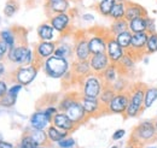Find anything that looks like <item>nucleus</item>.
Here are the masks:
<instances>
[{
  "instance_id": "nucleus-17",
  "label": "nucleus",
  "mask_w": 157,
  "mask_h": 148,
  "mask_svg": "<svg viewBox=\"0 0 157 148\" xmlns=\"http://www.w3.org/2000/svg\"><path fill=\"white\" fill-rule=\"evenodd\" d=\"M45 7L48 15H57V13H67L70 10V1L69 0H46Z\"/></svg>"
},
{
  "instance_id": "nucleus-45",
  "label": "nucleus",
  "mask_w": 157,
  "mask_h": 148,
  "mask_svg": "<svg viewBox=\"0 0 157 148\" xmlns=\"http://www.w3.org/2000/svg\"><path fill=\"white\" fill-rule=\"evenodd\" d=\"M146 33L147 34L156 33V22H155V19L151 18V17H147V29H146Z\"/></svg>"
},
{
  "instance_id": "nucleus-31",
  "label": "nucleus",
  "mask_w": 157,
  "mask_h": 148,
  "mask_svg": "<svg viewBox=\"0 0 157 148\" xmlns=\"http://www.w3.org/2000/svg\"><path fill=\"white\" fill-rule=\"evenodd\" d=\"M116 4V0H101L98 1L96 5V10L98 11V13H100L104 17H109L110 12L114 7V5Z\"/></svg>"
},
{
  "instance_id": "nucleus-32",
  "label": "nucleus",
  "mask_w": 157,
  "mask_h": 148,
  "mask_svg": "<svg viewBox=\"0 0 157 148\" xmlns=\"http://www.w3.org/2000/svg\"><path fill=\"white\" fill-rule=\"evenodd\" d=\"M126 4L127 2H120L116 1V4L114 5L111 12H110V18L113 20H118V19H124L126 17Z\"/></svg>"
},
{
  "instance_id": "nucleus-39",
  "label": "nucleus",
  "mask_w": 157,
  "mask_h": 148,
  "mask_svg": "<svg viewBox=\"0 0 157 148\" xmlns=\"http://www.w3.org/2000/svg\"><path fill=\"white\" fill-rule=\"evenodd\" d=\"M78 99H80V96H76V95H67V96H64V98L59 101V105H58L59 111L65 112L76 100H78Z\"/></svg>"
},
{
  "instance_id": "nucleus-48",
  "label": "nucleus",
  "mask_w": 157,
  "mask_h": 148,
  "mask_svg": "<svg viewBox=\"0 0 157 148\" xmlns=\"http://www.w3.org/2000/svg\"><path fill=\"white\" fill-rule=\"evenodd\" d=\"M9 92V87H7V83L2 80H0V99L4 98Z\"/></svg>"
},
{
  "instance_id": "nucleus-40",
  "label": "nucleus",
  "mask_w": 157,
  "mask_h": 148,
  "mask_svg": "<svg viewBox=\"0 0 157 148\" xmlns=\"http://www.w3.org/2000/svg\"><path fill=\"white\" fill-rule=\"evenodd\" d=\"M17 101V98L16 96H12L10 94H6L4 98L0 99V105L4 106V107H12Z\"/></svg>"
},
{
  "instance_id": "nucleus-53",
  "label": "nucleus",
  "mask_w": 157,
  "mask_h": 148,
  "mask_svg": "<svg viewBox=\"0 0 157 148\" xmlns=\"http://www.w3.org/2000/svg\"><path fill=\"white\" fill-rule=\"evenodd\" d=\"M154 123H155V128H156V132H157V118L154 120Z\"/></svg>"
},
{
  "instance_id": "nucleus-18",
  "label": "nucleus",
  "mask_w": 157,
  "mask_h": 148,
  "mask_svg": "<svg viewBox=\"0 0 157 148\" xmlns=\"http://www.w3.org/2000/svg\"><path fill=\"white\" fill-rule=\"evenodd\" d=\"M52 125H55L56 128L67 131V132H71L73 130L76 128V124L67 116L65 112L59 111L53 118H52Z\"/></svg>"
},
{
  "instance_id": "nucleus-59",
  "label": "nucleus",
  "mask_w": 157,
  "mask_h": 148,
  "mask_svg": "<svg viewBox=\"0 0 157 148\" xmlns=\"http://www.w3.org/2000/svg\"><path fill=\"white\" fill-rule=\"evenodd\" d=\"M0 22H1V17H0Z\"/></svg>"
},
{
  "instance_id": "nucleus-16",
  "label": "nucleus",
  "mask_w": 157,
  "mask_h": 148,
  "mask_svg": "<svg viewBox=\"0 0 157 148\" xmlns=\"http://www.w3.org/2000/svg\"><path fill=\"white\" fill-rule=\"evenodd\" d=\"M29 123L33 129L46 130L52 124V118H50L44 110H38L30 116Z\"/></svg>"
},
{
  "instance_id": "nucleus-38",
  "label": "nucleus",
  "mask_w": 157,
  "mask_h": 148,
  "mask_svg": "<svg viewBox=\"0 0 157 148\" xmlns=\"http://www.w3.org/2000/svg\"><path fill=\"white\" fill-rule=\"evenodd\" d=\"M18 0H7L6 1V5L4 7V15L10 18V17H13V15L17 12L18 10Z\"/></svg>"
},
{
  "instance_id": "nucleus-21",
  "label": "nucleus",
  "mask_w": 157,
  "mask_h": 148,
  "mask_svg": "<svg viewBox=\"0 0 157 148\" xmlns=\"http://www.w3.org/2000/svg\"><path fill=\"white\" fill-rule=\"evenodd\" d=\"M73 74L76 78H85L86 76L92 74V69L88 60H76L73 63Z\"/></svg>"
},
{
  "instance_id": "nucleus-61",
  "label": "nucleus",
  "mask_w": 157,
  "mask_h": 148,
  "mask_svg": "<svg viewBox=\"0 0 157 148\" xmlns=\"http://www.w3.org/2000/svg\"><path fill=\"white\" fill-rule=\"evenodd\" d=\"M156 114H157V112H156Z\"/></svg>"
},
{
  "instance_id": "nucleus-56",
  "label": "nucleus",
  "mask_w": 157,
  "mask_h": 148,
  "mask_svg": "<svg viewBox=\"0 0 157 148\" xmlns=\"http://www.w3.org/2000/svg\"><path fill=\"white\" fill-rule=\"evenodd\" d=\"M34 148H46L45 146H38V147H34Z\"/></svg>"
},
{
  "instance_id": "nucleus-13",
  "label": "nucleus",
  "mask_w": 157,
  "mask_h": 148,
  "mask_svg": "<svg viewBox=\"0 0 157 148\" xmlns=\"http://www.w3.org/2000/svg\"><path fill=\"white\" fill-rule=\"evenodd\" d=\"M56 46H57V42H55V41H40L39 43L35 46L34 52H35V56H36V61L40 65L47 58L55 56Z\"/></svg>"
},
{
  "instance_id": "nucleus-15",
  "label": "nucleus",
  "mask_w": 157,
  "mask_h": 148,
  "mask_svg": "<svg viewBox=\"0 0 157 148\" xmlns=\"http://www.w3.org/2000/svg\"><path fill=\"white\" fill-rule=\"evenodd\" d=\"M88 61H90L92 72L97 75H101L105 71V69L111 64L109 57L105 52L104 53H98V54H92Z\"/></svg>"
},
{
  "instance_id": "nucleus-29",
  "label": "nucleus",
  "mask_w": 157,
  "mask_h": 148,
  "mask_svg": "<svg viewBox=\"0 0 157 148\" xmlns=\"http://www.w3.org/2000/svg\"><path fill=\"white\" fill-rule=\"evenodd\" d=\"M29 136L32 137L33 142L35 143V146H45L48 142V137L46 134V130H39V129H32L29 132Z\"/></svg>"
},
{
  "instance_id": "nucleus-44",
  "label": "nucleus",
  "mask_w": 157,
  "mask_h": 148,
  "mask_svg": "<svg viewBox=\"0 0 157 148\" xmlns=\"http://www.w3.org/2000/svg\"><path fill=\"white\" fill-rule=\"evenodd\" d=\"M9 51H10V48H9L7 43H6V42H4L2 40H0V61H1L5 57L7 56Z\"/></svg>"
},
{
  "instance_id": "nucleus-23",
  "label": "nucleus",
  "mask_w": 157,
  "mask_h": 148,
  "mask_svg": "<svg viewBox=\"0 0 157 148\" xmlns=\"http://www.w3.org/2000/svg\"><path fill=\"white\" fill-rule=\"evenodd\" d=\"M121 75H122V72H121L118 65L110 64V65L105 69V71L100 75V76H101V78H103L105 86H111Z\"/></svg>"
},
{
  "instance_id": "nucleus-22",
  "label": "nucleus",
  "mask_w": 157,
  "mask_h": 148,
  "mask_svg": "<svg viewBox=\"0 0 157 148\" xmlns=\"http://www.w3.org/2000/svg\"><path fill=\"white\" fill-rule=\"evenodd\" d=\"M36 33H38V37L40 39V41H55L57 31L53 29L50 22H45L38 27Z\"/></svg>"
},
{
  "instance_id": "nucleus-10",
  "label": "nucleus",
  "mask_w": 157,
  "mask_h": 148,
  "mask_svg": "<svg viewBox=\"0 0 157 148\" xmlns=\"http://www.w3.org/2000/svg\"><path fill=\"white\" fill-rule=\"evenodd\" d=\"M105 53L108 54L111 64L118 65L120 61H121V59H122V58L124 57V54L127 53V51L123 50V48L118 45V42L115 40V37L109 36L108 42H106V50H105Z\"/></svg>"
},
{
  "instance_id": "nucleus-42",
  "label": "nucleus",
  "mask_w": 157,
  "mask_h": 148,
  "mask_svg": "<svg viewBox=\"0 0 157 148\" xmlns=\"http://www.w3.org/2000/svg\"><path fill=\"white\" fill-rule=\"evenodd\" d=\"M57 145H58L59 148H74V146H75V140L73 137L68 136V137L63 139L62 141H59Z\"/></svg>"
},
{
  "instance_id": "nucleus-33",
  "label": "nucleus",
  "mask_w": 157,
  "mask_h": 148,
  "mask_svg": "<svg viewBox=\"0 0 157 148\" xmlns=\"http://www.w3.org/2000/svg\"><path fill=\"white\" fill-rule=\"evenodd\" d=\"M115 95H116V92L113 89L111 86H105L104 89L100 93L98 99H99V101H100V104H101L104 107H106V106L110 104V101L113 100V98H114Z\"/></svg>"
},
{
  "instance_id": "nucleus-7",
  "label": "nucleus",
  "mask_w": 157,
  "mask_h": 148,
  "mask_svg": "<svg viewBox=\"0 0 157 148\" xmlns=\"http://www.w3.org/2000/svg\"><path fill=\"white\" fill-rule=\"evenodd\" d=\"M110 36L109 30H103L100 33H92L91 35H88V46H90V51L91 54H98V53H104L106 50V42Z\"/></svg>"
},
{
  "instance_id": "nucleus-51",
  "label": "nucleus",
  "mask_w": 157,
  "mask_h": 148,
  "mask_svg": "<svg viewBox=\"0 0 157 148\" xmlns=\"http://www.w3.org/2000/svg\"><path fill=\"white\" fill-rule=\"evenodd\" d=\"M5 72H6V66L2 61H0V77H2L5 75Z\"/></svg>"
},
{
  "instance_id": "nucleus-12",
  "label": "nucleus",
  "mask_w": 157,
  "mask_h": 148,
  "mask_svg": "<svg viewBox=\"0 0 157 148\" xmlns=\"http://www.w3.org/2000/svg\"><path fill=\"white\" fill-rule=\"evenodd\" d=\"M91 51L88 46V39L87 35L82 34L80 36L75 37L74 41V57L76 60H90Z\"/></svg>"
},
{
  "instance_id": "nucleus-36",
  "label": "nucleus",
  "mask_w": 157,
  "mask_h": 148,
  "mask_svg": "<svg viewBox=\"0 0 157 148\" xmlns=\"http://www.w3.org/2000/svg\"><path fill=\"white\" fill-rule=\"evenodd\" d=\"M0 40H2L4 42H6L10 50L17 46V45H16V43H17L16 34H15L12 30H9V29L1 30V31H0Z\"/></svg>"
},
{
  "instance_id": "nucleus-24",
  "label": "nucleus",
  "mask_w": 157,
  "mask_h": 148,
  "mask_svg": "<svg viewBox=\"0 0 157 148\" xmlns=\"http://www.w3.org/2000/svg\"><path fill=\"white\" fill-rule=\"evenodd\" d=\"M55 56L64 58V59H70L74 56V45L68 41H59L56 46Z\"/></svg>"
},
{
  "instance_id": "nucleus-14",
  "label": "nucleus",
  "mask_w": 157,
  "mask_h": 148,
  "mask_svg": "<svg viewBox=\"0 0 157 148\" xmlns=\"http://www.w3.org/2000/svg\"><path fill=\"white\" fill-rule=\"evenodd\" d=\"M80 102L86 112L87 117L97 116L101 112V110H105V107L100 104L98 98H88V96H80Z\"/></svg>"
},
{
  "instance_id": "nucleus-37",
  "label": "nucleus",
  "mask_w": 157,
  "mask_h": 148,
  "mask_svg": "<svg viewBox=\"0 0 157 148\" xmlns=\"http://www.w3.org/2000/svg\"><path fill=\"white\" fill-rule=\"evenodd\" d=\"M157 52V33L149 34L147 42H146V48H145V54L150 56Z\"/></svg>"
},
{
  "instance_id": "nucleus-3",
  "label": "nucleus",
  "mask_w": 157,
  "mask_h": 148,
  "mask_svg": "<svg viewBox=\"0 0 157 148\" xmlns=\"http://www.w3.org/2000/svg\"><path fill=\"white\" fill-rule=\"evenodd\" d=\"M41 68L45 75L48 76L50 78L59 80V78H63L70 71V61L69 59L52 56L42 61Z\"/></svg>"
},
{
  "instance_id": "nucleus-52",
  "label": "nucleus",
  "mask_w": 157,
  "mask_h": 148,
  "mask_svg": "<svg viewBox=\"0 0 157 148\" xmlns=\"http://www.w3.org/2000/svg\"><path fill=\"white\" fill-rule=\"evenodd\" d=\"M127 148H140V147H137V146H133V145H131V143H129V145L127 146Z\"/></svg>"
},
{
  "instance_id": "nucleus-41",
  "label": "nucleus",
  "mask_w": 157,
  "mask_h": 148,
  "mask_svg": "<svg viewBox=\"0 0 157 148\" xmlns=\"http://www.w3.org/2000/svg\"><path fill=\"white\" fill-rule=\"evenodd\" d=\"M34 147H36V146H35V143L33 142V140H32V137L29 136V134L24 135V136L22 137V140H21L18 148H34Z\"/></svg>"
},
{
  "instance_id": "nucleus-57",
  "label": "nucleus",
  "mask_w": 157,
  "mask_h": 148,
  "mask_svg": "<svg viewBox=\"0 0 157 148\" xmlns=\"http://www.w3.org/2000/svg\"><path fill=\"white\" fill-rule=\"evenodd\" d=\"M1 141H4V140H2V136H1V134H0V142H1Z\"/></svg>"
},
{
  "instance_id": "nucleus-1",
  "label": "nucleus",
  "mask_w": 157,
  "mask_h": 148,
  "mask_svg": "<svg viewBox=\"0 0 157 148\" xmlns=\"http://www.w3.org/2000/svg\"><path fill=\"white\" fill-rule=\"evenodd\" d=\"M157 137L155 123L151 119H145L139 122L137 127L133 129L131 135V141L129 143L137 147H144L149 145L150 142L155 141Z\"/></svg>"
},
{
  "instance_id": "nucleus-58",
  "label": "nucleus",
  "mask_w": 157,
  "mask_h": 148,
  "mask_svg": "<svg viewBox=\"0 0 157 148\" xmlns=\"http://www.w3.org/2000/svg\"><path fill=\"white\" fill-rule=\"evenodd\" d=\"M110 148H120L118 146H113V147H110Z\"/></svg>"
},
{
  "instance_id": "nucleus-19",
  "label": "nucleus",
  "mask_w": 157,
  "mask_h": 148,
  "mask_svg": "<svg viewBox=\"0 0 157 148\" xmlns=\"http://www.w3.org/2000/svg\"><path fill=\"white\" fill-rule=\"evenodd\" d=\"M65 113H67V116H68L76 125H78L80 123H82V122L86 119V117H87L86 112L83 110L81 102H80V99L76 100V101L65 111Z\"/></svg>"
},
{
  "instance_id": "nucleus-46",
  "label": "nucleus",
  "mask_w": 157,
  "mask_h": 148,
  "mask_svg": "<svg viewBox=\"0 0 157 148\" xmlns=\"http://www.w3.org/2000/svg\"><path fill=\"white\" fill-rule=\"evenodd\" d=\"M44 111H45V113H46L50 118H53V117L59 112V109L56 107V106H47L46 109H44Z\"/></svg>"
},
{
  "instance_id": "nucleus-6",
  "label": "nucleus",
  "mask_w": 157,
  "mask_h": 148,
  "mask_svg": "<svg viewBox=\"0 0 157 148\" xmlns=\"http://www.w3.org/2000/svg\"><path fill=\"white\" fill-rule=\"evenodd\" d=\"M41 68L40 64H32V65H23L18 66V69L15 71V80L21 86L25 87L33 83V81L36 78L39 69Z\"/></svg>"
},
{
  "instance_id": "nucleus-34",
  "label": "nucleus",
  "mask_w": 157,
  "mask_h": 148,
  "mask_svg": "<svg viewBox=\"0 0 157 148\" xmlns=\"http://www.w3.org/2000/svg\"><path fill=\"white\" fill-rule=\"evenodd\" d=\"M132 33L129 31V30H126V31H123V33H120L118 35L115 36V40L118 42V45L123 48V50H126V51H128L129 48H131V42H132Z\"/></svg>"
},
{
  "instance_id": "nucleus-4",
  "label": "nucleus",
  "mask_w": 157,
  "mask_h": 148,
  "mask_svg": "<svg viewBox=\"0 0 157 148\" xmlns=\"http://www.w3.org/2000/svg\"><path fill=\"white\" fill-rule=\"evenodd\" d=\"M7 60L10 63H13V64H17L20 66L23 65H32V64H36V56H35V52L25 46V45H18L13 48H11L7 53ZM39 64V63H38Z\"/></svg>"
},
{
  "instance_id": "nucleus-9",
  "label": "nucleus",
  "mask_w": 157,
  "mask_h": 148,
  "mask_svg": "<svg viewBox=\"0 0 157 148\" xmlns=\"http://www.w3.org/2000/svg\"><path fill=\"white\" fill-rule=\"evenodd\" d=\"M147 33H138L132 35V42H131V48L127 51L128 53L133 54L138 60L141 59L145 54V48H146V42H147Z\"/></svg>"
},
{
  "instance_id": "nucleus-5",
  "label": "nucleus",
  "mask_w": 157,
  "mask_h": 148,
  "mask_svg": "<svg viewBox=\"0 0 157 148\" xmlns=\"http://www.w3.org/2000/svg\"><path fill=\"white\" fill-rule=\"evenodd\" d=\"M105 83L100 75L90 74L82 78V88H81V95L88 96V98H99L101 91L104 89Z\"/></svg>"
},
{
  "instance_id": "nucleus-27",
  "label": "nucleus",
  "mask_w": 157,
  "mask_h": 148,
  "mask_svg": "<svg viewBox=\"0 0 157 148\" xmlns=\"http://www.w3.org/2000/svg\"><path fill=\"white\" fill-rule=\"evenodd\" d=\"M46 134H47L48 141L50 142H53V143H58L59 141H62L63 139H65V137L69 136V132L58 129V128H56L52 124L46 129Z\"/></svg>"
},
{
  "instance_id": "nucleus-11",
  "label": "nucleus",
  "mask_w": 157,
  "mask_h": 148,
  "mask_svg": "<svg viewBox=\"0 0 157 148\" xmlns=\"http://www.w3.org/2000/svg\"><path fill=\"white\" fill-rule=\"evenodd\" d=\"M50 24L53 27V29L60 34L64 35L69 31L70 27H71V17L70 15L67 13H57V15H52L50 16Z\"/></svg>"
},
{
  "instance_id": "nucleus-35",
  "label": "nucleus",
  "mask_w": 157,
  "mask_h": 148,
  "mask_svg": "<svg viewBox=\"0 0 157 148\" xmlns=\"http://www.w3.org/2000/svg\"><path fill=\"white\" fill-rule=\"evenodd\" d=\"M111 87H113V89L116 93H123V92H127V91L129 89L131 84H129V82H128V80H127V77H126V75L122 74L117 80L111 84Z\"/></svg>"
},
{
  "instance_id": "nucleus-26",
  "label": "nucleus",
  "mask_w": 157,
  "mask_h": 148,
  "mask_svg": "<svg viewBox=\"0 0 157 148\" xmlns=\"http://www.w3.org/2000/svg\"><path fill=\"white\" fill-rule=\"evenodd\" d=\"M147 17H139V18L132 19L128 22V30L132 34H138V33H146L147 29Z\"/></svg>"
},
{
  "instance_id": "nucleus-54",
  "label": "nucleus",
  "mask_w": 157,
  "mask_h": 148,
  "mask_svg": "<svg viewBox=\"0 0 157 148\" xmlns=\"http://www.w3.org/2000/svg\"><path fill=\"white\" fill-rule=\"evenodd\" d=\"M116 1H120V2H128V0H116Z\"/></svg>"
},
{
  "instance_id": "nucleus-55",
  "label": "nucleus",
  "mask_w": 157,
  "mask_h": 148,
  "mask_svg": "<svg viewBox=\"0 0 157 148\" xmlns=\"http://www.w3.org/2000/svg\"><path fill=\"white\" fill-rule=\"evenodd\" d=\"M145 148H157L155 146H145Z\"/></svg>"
},
{
  "instance_id": "nucleus-30",
  "label": "nucleus",
  "mask_w": 157,
  "mask_h": 148,
  "mask_svg": "<svg viewBox=\"0 0 157 148\" xmlns=\"http://www.w3.org/2000/svg\"><path fill=\"white\" fill-rule=\"evenodd\" d=\"M126 30H128V20H126V19L113 20V23L109 27V34H110V36L114 37Z\"/></svg>"
},
{
  "instance_id": "nucleus-50",
  "label": "nucleus",
  "mask_w": 157,
  "mask_h": 148,
  "mask_svg": "<svg viewBox=\"0 0 157 148\" xmlns=\"http://www.w3.org/2000/svg\"><path fill=\"white\" fill-rule=\"evenodd\" d=\"M0 148H15L12 143L10 142H6V141H1L0 142Z\"/></svg>"
},
{
  "instance_id": "nucleus-25",
  "label": "nucleus",
  "mask_w": 157,
  "mask_h": 148,
  "mask_svg": "<svg viewBox=\"0 0 157 148\" xmlns=\"http://www.w3.org/2000/svg\"><path fill=\"white\" fill-rule=\"evenodd\" d=\"M138 61V59L136 57L133 56V54H131V53H126L124 57L121 59V61H120V64H118V68H120V70H121V72L123 75H128V72H131V71H133L134 69H136V63Z\"/></svg>"
},
{
  "instance_id": "nucleus-28",
  "label": "nucleus",
  "mask_w": 157,
  "mask_h": 148,
  "mask_svg": "<svg viewBox=\"0 0 157 148\" xmlns=\"http://www.w3.org/2000/svg\"><path fill=\"white\" fill-rule=\"evenodd\" d=\"M156 101H157V87L146 86L145 95H144V110H149L150 107H152Z\"/></svg>"
},
{
  "instance_id": "nucleus-2",
  "label": "nucleus",
  "mask_w": 157,
  "mask_h": 148,
  "mask_svg": "<svg viewBox=\"0 0 157 148\" xmlns=\"http://www.w3.org/2000/svg\"><path fill=\"white\" fill-rule=\"evenodd\" d=\"M146 84L137 82L131 84L128 94H129V101L128 106L124 113L126 118H137L140 113L144 111V95H145Z\"/></svg>"
},
{
  "instance_id": "nucleus-49",
  "label": "nucleus",
  "mask_w": 157,
  "mask_h": 148,
  "mask_svg": "<svg viewBox=\"0 0 157 148\" xmlns=\"http://www.w3.org/2000/svg\"><path fill=\"white\" fill-rule=\"evenodd\" d=\"M81 18H82V20H85L86 23H92L94 20V16L92 13H90V12H86V13H82Z\"/></svg>"
},
{
  "instance_id": "nucleus-8",
  "label": "nucleus",
  "mask_w": 157,
  "mask_h": 148,
  "mask_svg": "<svg viewBox=\"0 0 157 148\" xmlns=\"http://www.w3.org/2000/svg\"><path fill=\"white\" fill-rule=\"evenodd\" d=\"M128 101H129L128 91L123 93H116V95L113 98L110 104L105 107V110L113 114H123L124 116L127 106H128Z\"/></svg>"
},
{
  "instance_id": "nucleus-43",
  "label": "nucleus",
  "mask_w": 157,
  "mask_h": 148,
  "mask_svg": "<svg viewBox=\"0 0 157 148\" xmlns=\"http://www.w3.org/2000/svg\"><path fill=\"white\" fill-rule=\"evenodd\" d=\"M22 88H23V86H21L20 83H15V84H12L11 87H9V92H7V94H10V95L17 98L18 94H20V92L22 91Z\"/></svg>"
},
{
  "instance_id": "nucleus-60",
  "label": "nucleus",
  "mask_w": 157,
  "mask_h": 148,
  "mask_svg": "<svg viewBox=\"0 0 157 148\" xmlns=\"http://www.w3.org/2000/svg\"><path fill=\"white\" fill-rule=\"evenodd\" d=\"M98 1H101V0H98Z\"/></svg>"
},
{
  "instance_id": "nucleus-47",
  "label": "nucleus",
  "mask_w": 157,
  "mask_h": 148,
  "mask_svg": "<svg viewBox=\"0 0 157 148\" xmlns=\"http://www.w3.org/2000/svg\"><path fill=\"white\" fill-rule=\"evenodd\" d=\"M124 135H126V130L124 129H117L114 131V134H113V136H111V139L114 140V141H120V140H122L123 137H124Z\"/></svg>"
},
{
  "instance_id": "nucleus-20",
  "label": "nucleus",
  "mask_w": 157,
  "mask_h": 148,
  "mask_svg": "<svg viewBox=\"0 0 157 148\" xmlns=\"http://www.w3.org/2000/svg\"><path fill=\"white\" fill-rule=\"evenodd\" d=\"M145 16H147V11L140 4L132 2V1H128L126 4V17H124L126 20L129 22L132 19L139 18V17H145Z\"/></svg>"
}]
</instances>
